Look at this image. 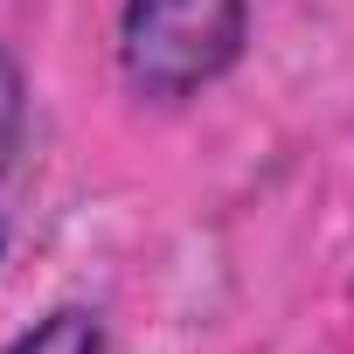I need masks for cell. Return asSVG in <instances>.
Returning <instances> with one entry per match:
<instances>
[{"label": "cell", "mask_w": 354, "mask_h": 354, "mask_svg": "<svg viewBox=\"0 0 354 354\" xmlns=\"http://www.w3.org/2000/svg\"><path fill=\"white\" fill-rule=\"evenodd\" d=\"M250 35V0H125L118 63L139 97H195L209 91Z\"/></svg>", "instance_id": "cell-1"}, {"label": "cell", "mask_w": 354, "mask_h": 354, "mask_svg": "<svg viewBox=\"0 0 354 354\" xmlns=\"http://www.w3.org/2000/svg\"><path fill=\"white\" fill-rule=\"evenodd\" d=\"M8 354H104V326H97L91 306H56L28 333H15Z\"/></svg>", "instance_id": "cell-2"}]
</instances>
